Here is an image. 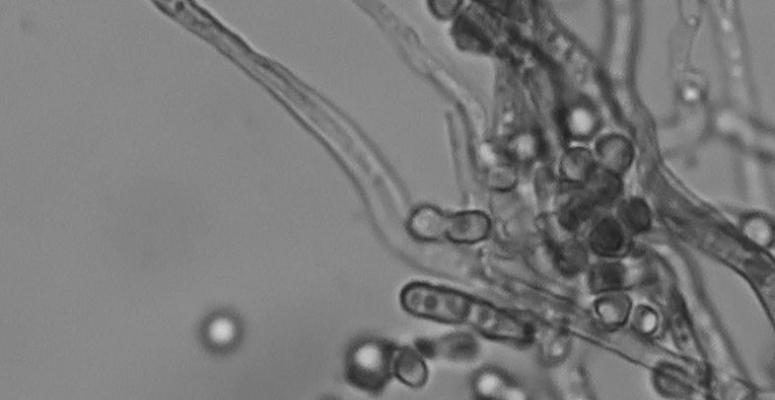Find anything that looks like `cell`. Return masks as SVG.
<instances>
[{
	"label": "cell",
	"instance_id": "4",
	"mask_svg": "<svg viewBox=\"0 0 775 400\" xmlns=\"http://www.w3.org/2000/svg\"><path fill=\"white\" fill-rule=\"evenodd\" d=\"M489 219L478 212H467L447 217L445 239L453 243L474 244L487 238Z\"/></svg>",
	"mask_w": 775,
	"mask_h": 400
},
{
	"label": "cell",
	"instance_id": "10",
	"mask_svg": "<svg viewBox=\"0 0 775 400\" xmlns=\"http://www.w3.org/2000/svg\"><path fill=\"white\" fill-rule=\"evenodd\" d=\"M619 213L625 225L634 232H642L649 228L650 212L642 200L633 199L624 203Z\"/></svg>",
	"mask_w": 775,
	"mask_h": 400
},
{
	"label": "cell",
	"instance_id": "9",
	"mask_svg": "<svg viewBox=\"0 0 775 400\" xmlns=\"http://www.w3.org/2000/svg\"><path fill=\"white\" fill-rule=\"evenodd\" d=\"M555 258L558 268L567 275L577 274L584 268L587 262L584 248L576 242H567L560 245L556 249Z\"/></svg>",
	"mask_w": 775,
	"mask_h": 400
},
{
	"label": "cell",
	"instance_id": "12",
	"mask_svg": "<svg viewBox=\"0 0 775 400\" xmlns=\"http://www.w3.org/2000/svg\"><path fill=\"white\" fill-rule=\"evenodd\" d=\"M477 400H486V399H477Z\"/></svg>",
	"mask_w": 775,
	"mask_h": 400
},
{
	"label": "cell",
	"instance_id": "3",
	"mask_svg": "<svg viewBox=\"0 0 775 400\" xmlns=\"http://www.w3.org/2000/svg\"><path fill=\"white\" fill-rule=\"evenodd\" d=\"M466 324L485 338L496 341L525 345L533 339L530 324L480 298L473 297Z\"/></svg>",
	"mask_w": 775,
	"mask_h": 400
},
{
	"label": "cell",
	"instance_id": "8",
	"mask_svg": "<svg viewBox=\"0 0 775 400\" xmlns=\"http://www.w3.org/2000/svg\"><path fill=\"white\" fill-rule=\"evenodd\" d=\"M624 279V269L616 263H604L595 266L589 278L593 291L602 292L616 289Z\"/></svg>",
	"mask_w": 775,
	"mask_h": 400
},
{
	"label": "cell",
	"instance_id": "7",
	"mask_svg": "<svg viewBox=\"0 0 775 400\" xmlns=\"http://www.w3.org/2000/svg\"><path fill=\"white\" fill-rule=\"evenodd\" d=\"M623 240L621 227L611 218L600 221L589 237L592 250L603 256H611L617 253L622 247Z\"/></svg>",
	"mask_w": 775,
	"mask_h": 400
},
{
	"label": "cell",
	"instance_id": "5",
	"mask_svg": "<svg viewBox=\"0 0 775 400\" xmlns=\"http://www.w3.org/2000/svg\"><path fill=\"white\" fill-rule=\"evenodd\" d=\"M429 375L422 354L409 346L397 347L393 359V376L404 385L420 388Z\"/></svg>",
	"mask_w": 775,
	"mask_h": 400
},
{
	"label": "cell",
	"instance_id": "2",
	"mask_svg": "<svg viewBox=\"0 0 775 400\" xmlns=\"http://www.w3.org/2000/svg\"><path fill=\"white\" fill-rule=\"evenodd\" d=\"M473 297L455 289L422 281L400 292L402 308L412 316L444 324H466Z\"/></svg>",
	"mask_w": 775,
	"mask_h": 400
},
{
	"label": "cell",
	"instance_id": "6",
	"mask_svg": "<svg viewBox=\"0 0 775 400\" xmlns=\"http://www.w3.org/2000/svg\"><path fill=\"white\" fill-rule=\"evenodd\" d=\"M446 220L438 210L421 208L411 216L408 228L417 240L435 242L445 239Z\"/></svg>",
	"mask_w": 775,
	"mask_h": 400
},
{
	"label": "cell",
	"instance_id": "11",
	"mask_svg": "<svg viewBox=\"0 0 775 400\" xmlns=\"http://www.w3.org/2000/svg\"><path fill=\"white\" fill-rule=\"evenodd\" d=\"M233 327L228 322L219 321L213 324L211 334L215 339L224 341L233 335Z\"/></svg>",
	"mask_w": 775,
	"mask_h": 400
},
{
	"label": "cell",
	"instance_id": "1",
	"mask_svg": "<svg viewBox=\"0 0 775 400\" xmlns=\"http://www.w3.org/2000/svg\"><path fill=\"white\" fill-rule=\"evenodd\" d=\"M396 348L390 341L378 337H363L354 341L344 360L347 383L369 394L381 393L393 377Z\"/></svg>",
	"mask_w": 775,
	"mask_h": 400
}]
</instances>
